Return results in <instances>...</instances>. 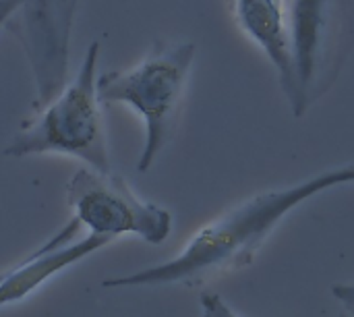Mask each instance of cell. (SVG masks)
Returning a JSON list of instances; mask_svg holds the SVG:
<instances>
[{"instance_id": "obj_1", "label": "cell", "mask_w": 354, "mask_h": 317, "mask_svg": "<svg viewBox=\"0 0 354 317\" xmlns=\"http://www.w3.org/2000/svg\"><path fill=\"white\" fill-rule=\"evenodd\" d=\"M344 183H354V164L324 170L284 189L263 191L230 208L203 226L172 260L127 274L106 278L104 289H145L164 284L197 287L218 274L249 266L276 226L311 197Z\"/></svg>"}, {"instance_id": "obj_2", "label": "cell", "mask_w": 354, "mask_h": 317, "mask_svg": "<svg viewBox=\"0 0 354 317\" xmlns=\"http://www.w3.org/2000/svg\"><path fill=\"white\" fill-rule=\"evenodd\" d=\"M97 58L100 42L95 39L71 83L37 108L33 118L21 123L4 156L25 158L54 152L75 156L100 172L112 170L97 98Z\"/></svg>"}, {"instance_id": "obj_3", "label": "cell", "mask_w": 354, "mask_h": 317, "mask_svg": "<svg viewBox=\"0 0 354 317\" xmlns=\"http://www.w3.org/2000/svg\"><path fill=\"white\" fill-rule=\"evenodd\" d=\"M195 50L193 42L158 39L151 52L133 69L97 75L100 102H122L137 110L145 123V143L137 162L139 172L151 168L174 135Z\"/></svg>"}, {"instance_id": "obj_4", "label": "cell", "mask_w": 354, "mask_h": 317, "mask_svg": "<svg viewBox=\"0 0 354 317\" xmlns=\"http://www.w3.org/2000/svg\"><path fill=\"white\" fill-rule=\"evenodd\" d=\"M292 83L286 93L297 118L338 81L354 52V0H288Z\"/></svg>"}, {"instance_id": "obj_5", "label": "cell", "mask_w": 354, "mask_h": 317, "mask_svg": "<svg viewBox=\"0 0 354 317\" xmlns=\"http://www.w3.org/2000/svg\"><path fill=\"white\" fill-rule=\"evenodd\" d=\"M66 199L81 226L110 241L135 235L149 245H162L172 233V214L143 201L114 170L79 168L66 185Z\"/></svg>"}, {"instance_id": "obj_6", "label": "cell", "mask_w": 354, "mask_h": 317, "mask_svg": "<svg viewBox=\"0 0 354 317\" xmlns=\"http://www.w3.org/2000/svg\"><path fill=\"white\" fill-rule=\"evenodd\" d=\"M79 0H19V21L12 31L21 39L35 79V110L48 104L64 85L68 35Z\"/></svg>"}, {"instance_id": "obj_7", "label": "cell", "mask_w": 354, "mask_h": 317, "mask_svg": "<svg viewBox=\"0 0 354 317\" xmlns=\"http://www.w3.org/2000/svg\"><path fill=\"white\" fill-rule=\"evenodd\" d=\"M79 228V220L73 218L50 241L19 260L17 266H12L10 270H4V276L0 278V307L27 299L50 278L110 243V239L91 233L85 239L73 241Z\"/></svg>"}, {"instance_id": "obj_8", "label": "cell", "mask_w": 354, "mask_h": 317, "mask_svg": "<svg viewBox=\"0 0 354 317\" xmlns=\"http://www.w3.org/2000/svg\"><path fill=\"white\" fill-rule=\"evenodd\" d=\"M201 317H245L239 314L232 305H228L218 293H201Z\"/></svg>"}, {"instance_id": "obj_9", "label": "cell", "mask_w": 354, "mask_h": 317, "mask_svg": "<svg viewBox=\"0 0 354 317\" xmlns=\"http://www.w3.org/2000/svg\"><path fill=\"white\" fill-rule=\"evenodd\" d=\"M332 295L344 307V311L354 317V282L353 284H334Z\"/></svg>"}, {"instance_id": "obj_10", "label": "cell", "mask_w": 354, "mask_h": 317, "mask_svg": "<svg viewBox=\"0 0 354 317\" xmlns=\"http://www.w3.org/2000/svg\"><path fill=\"white\" fill-rule=\"evenodd\" d=\"M19 8V0H0V15H12Z\"/></svg>"}, {"instance_id": "obj_11", "label": "cell", "mask_w": 354, "mask_h": 317, "mask_svg": "<svg viewBox=\"0 0 354 317\" xmlns=\"http://www.w3.org/2000/svg\"><path fill=\"white\" fill-rule=\"evenodd\" d=\"M6 21H8V15H0V25L6 23Z\"/></svg>"}, {"instance_id": "obj_12", "label": "cell", "mask_w": 354, "mask_h": 317, "mask_svg": "<svg viewBox=\"0 0 354 317\" xmlns=\"http://www.w3.org/2000/svg\"><path fill=\"white\" fill-rule=\"evenodd\" d=\"M338 317H351V316H348L346 311H342V314H340V316H338Z\"/></svg>"}, {"instance_id": "obj_13", "label": "cell", "mask_w": 354, "mask_h": 317, "mask_svg": "<svg viewBox=\"0 0 354 317\" xmlns=\"http://www.w3.org/2000/svg\"><path fill=\"white\" fill-rule=\"evenodd\" d=\"M280 2H284V4H288V0H280Z\"/></svg>"}, {"instance_id": "obj_14", "label": "cell", "mask_w": 354, "mask_h": 317, "mask_svg": "<svg viewBox=\"0 0 354 317\" xmlns=\"http://www.w3.org/2000/svg\"><path fill=\"white\" fill-rule=\"evenodd\" d=\"M2 276H4V272H0V278H2Z\"/></svg>"}]
</instances>
